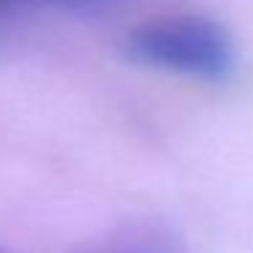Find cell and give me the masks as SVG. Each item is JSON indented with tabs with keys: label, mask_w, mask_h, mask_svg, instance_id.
I'll return each mask as SVG.
<instances>
[{
	"label": "cell",
	"mask_w": 253,
	"mask_h": 253,
	"mask_svg": "<svg viewBox=\"0 0 253 253\" xmlns=\"http://www.w3.org/2000/svg\"><path fill=\"white\" fill-rule=\"evenodd\" d=\"M17 3H44V6L55 8H68V11H93L98 6H106L109 0H0V14L17 6Z\"/></svg>",
	"instance_id": "7a4b0ae2"
},
{
	"label": "cell",
	"mask_w": 253,
	"mask_h": 253,
	"mask_svg": "<svg viewBox=\"0 0 253 253\" xmlns=\"http://www.w3.org/2000/svg\"><path fill=\"white\" fill-rule=\"evenodd\" d=\"M90 253H166L161 242L153 240H131V242H117V245L109 248H98V251H90Z\"/></svg>",
	"instance_id": "3957f363"
},
{
	"label": "cell",
	"mask_w": 253,
	"mask_h": 253,
	"mask_svg": "<svg viewBox=\"0 0 253 253\" xmlns=\"http://www.w3.org/2000/svg\"><path fill=\"white\" fill-rule=\"evenodd\" d=\"M128 60L164 74L204 82H223L234 71V41L229 30L210 17L150 19L128 33Z\"/></svg>",
	"instance_id": "6da1fadb"
}]
</instances>
